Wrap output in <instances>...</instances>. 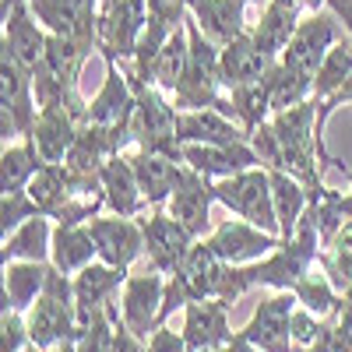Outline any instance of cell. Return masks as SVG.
<instances>
[{
  "label": "cell",
  "instance_id": "9c48e42d",
  "mask_svg": "<svg viewBox=\"0 0 352 352\" xmlns=\"http://www.w3.org/2000/svg\"><path fill=\"white\" fill-rule=\"evenodd\" d=\"M144 25H148V0H116L109 11L99 14V56L131 64Z\"/></svg>",
  "mask_w": 352,
  "mask_h": 352
},
{
  "label": "cell",
  "instance_id": "e575fe53",
  "mask_svg": "<svg viewBox=\"0 0 352 352\" xmlns=\"http://www.w3.org/2000/svg\"><path fill=\"white\" fill-rule=\"evenodd\" d=\"M264 85H268V99H272V113H282V109H292L300 106L303 99L314 96V78L292 71L289 64L275 60L272 71L264 74Z\"/></svg>",
  "mask_w": 352,
  "mask_h": 352
},
{
  "label": "cell",
  "instance_id": "83f0119b",
  "mask_svg": "<svg viewBox=\"0 0 352 352\" xmlns=\"http://www.w3.org/2000/svg\"><path fill=\"white\" fill-rule=\"evenodd\" d=\"M50 278V261H11L4 264V310H32Z\"/></svg>",
  "mask_w": 352,
  "mask_h": 352
},
{
  "label": "cell",
  "instance_id": "d6a6232c",
  "mask_svg": "<svg viewBox=\"0 0 352 352\" xmlns=\"http://www.w3.org/2000/svg\"><path fill=\"white\" fill-rule=\"evenodd\" d=\"M39 169H43V155L32 138H21V144H4V152H0V194L28 190Z\"/></svg>",
  "mask_w": 352,
  "mask_h": 352
},
{
  "label": "cell",
  "instance_id": "8fae6325",
  "mask_svg": "<svg viewBox=\"0 0 352 352\" xmlns=\"http://www.w3.org/2000/svg\"><path fill=\"white\" fill-rule=\"evenodd\" d=\"M141 226H144V250H148V261L162 275H173L184 264V257L190 254V247L197 243L187 232V226L176 215H169V208H152V215H144Z\"/></svg>",
  "mask_w": 352,
  "mask_h": 352
},
{
  "label": "cell",
  "instance_id": "4fadbf2b",
  "mask_svg": "<svg viewBox=\"0 0 352 352\" xmlns=\"http://www.w3.org/2000/svg\"><path fill=\"white\" fill-rule=\"evenodd\" d=\"M215 201H219L215 197V180H208L204 173H197L184 162L180 184H176L173 197L166 201V208H169V215H176L187 226V232L194 240H204V232H208V226H212V204Z\"/></svg>",
  "mask_w": 352,
  "mask_h": 352
},
{
  "label": "cell",
  "instance_id": "ab89813d",
  "mask_svg": "<svg viewBox=\"0 0 352 352\" xmlns=\"http://www.w3.org/2000/svg\"><path fill=\"white\" fill-rule=\"evenodd\" d=\"M43 215L39 204L28 197V190L21 194H0V236H11L18 226H25L28 219Z\"/></svg>",
  "mask_w": 352,
  "mask_h": 352
},
{
  "label": "cell",
  "instance_id": "7402d4cb",
  "mask_svg": "<svg viewBox=\"0 0 352 352\" xmlns=\"http://www.w3.org/2000/svg\"><path fill=\"white\" fill-rule=\"evenodd\" d=\"M127 155H131V166H134V176H138V187L144 194V204H148V208H162L173 197L176 184H180L184 162L159 155V152H148V148H138V152H127Z\"/></svg>",
  "mask_w": 352,
  "mask_h": 352
},
{
  "label": "cell",
  "instance_id": "816d5d0a",
  "mask_svg": "<svg viewBox=\"0 0 352 352\" xmlns=\"http://www.w3.org/2000/svg\"><path fill=\"white\" fill-rule=\"evenodd\" d=\"M99 4H102V11H109V8L116 4V0H99Z\"/></svg>",
  "mask_w": 352,
  "mask_h": 352
},
{
  "label": "cell",
  "instance_id": "836d02e7",
  "mask_svg": "<svg viewBox=\"0 0 352 352\" xmlns=\"http://www.w3.org/2000/svg\"><path fill=\"white\" fill-rule=\"evenodd\" d=\"M272 173V194H275V212H278V226H282V240H289L300 229L307 208H310V194L307 187L285 169H268Z\"/></svg>",
  "mask_w": 352,
  "mask_h": 352
},
{
  "label": "cell",
  "instance_id": "9a60e30c",
  "mask_svg": "<svg viewBox=\"0 0 352 352\" xmlns=\"http://www.w3.org/2000/svg\"><path fill=\"white\" fill-rule=\"evenodd\" d=\"M99 247V261L113 264V268H131V264L144 254V226L134 215H113L102 219L96 215L88 222Z\"/></svg>",
  "mask_w": 352,
  "mask_h": 352
},
{
  "label": "cell",
  "instance_id": "ac0fdd59",
  "mask_svg": "<svg viewBox=\"0 0 352 352\" xmlns=\"http://www.w3.org/2000/svg\"><path fill=\"white\" fill-rule=\"evenodd\" d=\"M134 113V85L131 74L116 64L106 60V81L96 92V99L88 102L85 124H99V127H127Z\"/></svg>",
  "mask_w": 352,
  "mask_h": 352
},
{
  "label": "cell",
  "instance_id": "4dcf8cb0",
  "mask_svg": "<svg viewBox=\"0 0 352 352\" xmlns=\"http://www.w3.org/2000/svg\"><path fill=\"white\" fill-rule=\"evenodd\" d=\"M28 197L39 204V212L46 219L56 222L64 204L71 197H81V194L74 190V176H71V169L64 162H43V169L32 176V184H28Z\"/></svg>",
  "mask_w": 352,
  "mask_h": 352
},
{
  "label": "cell",
  "instance_id": "7bdbcfd3",
  "mask_svg": "<svg viewBox=\"0 0 352 352\" xmlns=\"http://www.w3.org/2000/svg\"><path fill=\"white\" fill-rule=\"evenodd\" d=\"M148 14L166 21L169 28H180L184 18L190 14V8H187V0H148Z\"/></svg>",
  "mask_w": 352,
  "mask_h": 352
},
{
  "label": "cell",
  "instance_id": "1f68e13d",
  "mask_svg": "<svg viewBox=\"0 0 352 352\" xmlns=\"http://www.w3.org/2000/svg\"><path fill=\"white\" fill-rule=\"evenodd\" d=\"M53 254V226L46 215L28 219L25 226H18L11 236H4V247H0V264L11 261H50Z\"/></svg>",
  "mask_w": 352,
  "mask_h": 352
},
{
  "label": "cell",
  "instance_id": "5bb4252c",
  "mask_svg": "<svg viewBox=\"0 0 352 352\" xmlns=\"http://www.w3.org/2000/svg\"><path fill=\"white\" fill-rule=\"evenodd\" d=\"M204 243L229 264H254L261 257H268L282 243V236L278 232H264L261 226L247 219H226L212 236H204Z\"/></svg>",
  "mask_w": 352,
  "mask_h": 352
},
{
  "label": "cell",
  "instance_id": "8d00e7d4",
  "mask_svg": "<svg viewBox=\"0 0 352 352\" xmlns=\"http://www.w3.org/2000/svg\"><path fill=\"white\" fill-rule=\"evenodd\" d=\"M229 102H232V116L243 124L247 134H254L264 120H272V99H268V85L250 81V85H236L229 88Z\"/></svg>",
  "mask_w": 352,
  "mask_h": 352
},
{
  "label": "cell",
  "instance_id": "74e56055",
  "mask_svg": "<svg viewBox=\"0 0 352 352\" xmlns=\"http://www.w3.org/2000/svg\"><path fill=\"white\" fill-rule=\"evenodd\" d=\"M292 292H296V300H300V307H307L310 314H317V317H331L335 310H338V303H342V292L335 289V282L324 275V268L320 264H314V268L292 285Z\"/></svg>",
  "mask_w": 352,
  "mask_h": 352
},
{
  "label": "cell",
  "instance_id": "484cf974",
  "mask_svg": "<svg viewBox=\"0 0 352 352\" xmlns=\"http://www.w3.org/2000/svg\"><path fill=\"white\" fill-rule=\"evenodd\" d=\"M81 131V120L64 109V106H53V109H39L36 116V127H32V138L36 141V148L43 155V162H64L67 152H71V144Z\"/></svg>",
  "mask_w": 352,
  "mask_h": 352
},
{
  "label": "cell",
  "instance_id": "6da1fadb",
  "mask_svg": "<svg viewBox=\"0 0 352 352\" xmlns=\"http://www.w3.org/2000/svg\"><path fill=\"white\" fill-rule=\"evenodd\" d=\"M272 131L282 144V169L292 173L296 180L307 187V194L324 190L320 180V162H335L324 148V138H320V102L310 96L300 106L272 113Z\"/></svg>",
  "mask_w": 352,
  "mask_h": 352
},
{
  "label": "cell",
  "instance_id": "ee69618b",
  "mask_svg": "<svg viewBox=\"0 0 352 352\" xmlns=\"http://www.w3.org/2000/svg\"><path fill=\"white\" fill-rule=\"evenodd\" d=\"M148 352H187L184 331H173L169 324L155 328V331H152V338H148Z\"/></svg>",
  "mask_w": 352,
  "mask_h": 352
},
{
  "label": "cell",
  "instance_id": "f6af8a7d",
  "mask_svg": "<svg viewBox=\"0 0 352 352\" xmlns=\"http://www.w3.org/2000/svg\"><path fill=\"white\" fill-rule=\"evenodd\" d=\"M109 352H148V342L144 338H138L124 320L116 324V335H113V349Z\"/></svg>",
  "mask_w": 352,
  "mask_h": 352
},
{
  "label": "cell",
  "instance_id": "603a6c76",
  "mask_svg": "<svg viewBox=\"0 0 352 352\" xmlns=\"http://www.w3.org/2000/svg\"><path fill=\"white\" fill-rule=\"evenodd\" d=\"M303 11H307L303 0H268L264 11H261V18H257V25L250 28L254 43L268 56L278 60L282 50L292 39V32H296V25L303 21Z\"/></svg>",
  "mask_w": 352,
  "mask_h": 352
},
{
  "label": "cell",
  "instance_id": "e0dca14e",
  "mask_svg": "<svg viewBox=\"0 0 352 352\" xmlns=\"http://www.w3.org/2000/svg\"><path fill=\"white\" fill-rule=\"evenodd\" d=\"M28 8L46 32L99 39V14H102L99 0H28Z\"/></svg>",
  "mask_w": 352,
  "mask_h": 352
},
{
  "label": "cell",
  "instance_id": "2e32d148",
  "mask_svg": "<svg viewBox=\"0 0 352 352\" xmlns=\"http://www.w3.org/2000/svg\"><path fill=\"white\" fill-rule=\"evenodd\" d=\"M229 303L222 300H194L184 307V342L187 352H219L232 342Z\"/></svg>",
  "mask_w": 352,
  "mask_h": 352
},
{
  "label": "cell",
  "instance_id": "277c9868",
  "mask_svg": "<svg viewBox=\"0 0 352 352\" xmlns=\"http://www.w3.org/2000/svg\"><path fill=\"white\" fill-rule=\"evenodd\" d=\"M134 85V113H131V134L138 141V148H148L159 155H169L176 162H184V144L176 141V120H180V109H176L162 88L138 81L131 74Z\"/></svg>",
  "mask_w": 352,
  "mask_h": 352
},
{
  "label": "cell",
  "instance_id": "4316f807",
  "mask_svg": "<svg viewBox=\"0 0 352 352\" xmlns=\"http://www.w3.org/2000/svg\"><path fill=\"white\" fill-rule=\"evenodd\" d=\"M102 194H106V208L113 215H138L144 208V194L138 187V176H134V166H131V155L120 152L113 155L106 166H102Z\"/></svg>",
  "mask_w": 352,
  "mask_h": 352
},
{
  "label": "cell",
  "instance_id": "60d3db41",
  "mask_svg": "<svg viewBox=\"0 0 352 352\" xmlns=\"http://www.w3.org/2000/svg\"><path fill=\"white\" fill-rule=\"evenodd\" d=\"M320 331H324V317L310 314L307 307H296V310H292L289 335H292V342H296L300 349H310V345L320 338Z\"/></svg>",
  "mask_w": 352,
  "mask_h": 352
},
{
  "label": "cell",
  "instance_id": "f5cc1de1",
  "mask_svg": "<svg viewBox=\"0 0 352 352\" xmlns=\"http://www.w3.org/2000/svg\"><path fill=\"white\" fill-rule=\"evenodd\" d=\"M247 4H268V0H247Z\"/></svg>",
  "mask_w": 352,
  "mask_h": 352
},
{
  "label": "cell",
  "instance_id": "44dd1931",
  "mask_svg": "<svg viewBox=\"0 0 352 352\" xmlns=\"http://www.w3.org/2000/svg\"><path fill=\"white\" fill-rule=\"evenodd\" d=\"M184 162L190 169L204 173L208 180H226V176H236L243 169L261 166L250 141H236V144H184Z\"/></svg>",
  "mask_w": 352,
  "mask_h": 352
},
{
  "label": "cell",
  "instance_id": "7a4b0ae2",
  "mask_svg": "<svg viewBox=\"0 0 352 352\" xmlns=\"http://www.w3.org/2000/svg\"><path fill=\"white\" fill-rule=\"evenodd\" d=\"M317 247H324L320 243V232L314 226L310 215H303L300 229L292 232L289 240H282L268 257H261L254 264H240V272L247 278V285H272V289H292L296 285L314 264H317Z\"/></svg>",
  "mask_w": 352,
  "mask_h": 352
},
{
  "label": "cell",
  "instance_id": "681fc988",
  "mask_svg": "<svg viewBox=\"0 0 352 352\" xmlns=\"http://www.w3.org/2000/svg\"><path fill=\"white\" fill-rule=\"evenodd\" d=\"M46 352H78V345H74V338H67V342L53 345V349H46Z\"/></svg>",
  "mask_w": 352,
  "mask_h": 352
},
{
  "label": "cell",
  "instance_id": "52a82bcc",
  "mask_svg": "<svg viewBox=\"0 0 352 352\" xmlns=\"http://www.w3.org/2000/svg\"><path fill=\"white\" fill-rule=\"evenodd\" d=\"M215 197L232 215L261 226L264 232H278L282 236L278 212H275V194H272V173L264 166H254V169H243L236 176L215 180Z\"/></svg>",
  "mask_w": 352,
  "mask_h": 352
},
{
  "label": "cell",
  "instance_id": "ba28073f",
  "mask_svg": "<svg viewBox=\"0 0 352 352\" xmlns=\"http://www.w3.org/2000/svg\"><path fill=\"white\" fill-rule=\"evenodd\" d=\"M338 18L331 14V11H314V14H307L300 25H296V32H292V39H289V46L282 50V56L278 60L282 64H289L292 71H300V74H307V78H317V71H320V64H324V56H328V50L345 36V32H338Z\"/></svg>",
  "mask_w": 352,
  "mask_h": 352
},
{
  "label": "cell",
  "instance_id": "5b68a950",
  "mask_svg": "<svg viewBox=\"0 0 352 352\" xmlns=\"http://www.w3.org/2000/svg\"><path fill=\"white\" fill-rule=\"evenodd\" d=\"M39 102H36V78L21 56L0 43V134L4 144L11 138H28L36 127Z\"/></svg>",
  "mask_w": 352,
  "mask_h": 352
},
{
  "label": "cell",
  "instance_id": "d6986e66",
  "mask_svg": "<svg viewBox=\"0 0 352 352\" xmlns=\"http://www.w3.org/2000/svg\"><path fill=\"white\" fill-rule=\"evenodd\" d=\"M127 268H113L106 261H92L88 268L74 275V307H78V324H85L92 314H99L106 303L116 300V292L127 282Z\"/></svg>",
  "mask_w": 352,
  "mask_h": 352
},
{
  "label": "cell",
  "instance_id": "7c38bea8",
  "mask_svg": "<svg viewBox=\"0 0 352 352\" xmlns=\"http://www.w3.org/2000/svg\"><path fill=\"white\" fill-rule=\"evenodd\" d=\"M162 296H166V278L162 272H144V275H131L120 289V314L124 324L148 342L152 331L159 328V310H162Z\"/></svg>",
  "mask_w": 352,
  "mask_h": 352
},
{
  "label": "cell",
  "instance_id": "bcb514c9",
  "mask_svg": "<svg viewBox=\"0 0 352 352\" xmlns=\"http://www.w3.org/2000/svg\"><path fill=\"white\" fill-rule=\"evenodd\" d=\"M345 102L352 106V78H349V81H345V85L338 88V92H335V96H331V99H328L324 106H320V127H324L328 113H331V109H338V106H345Z\"/></svg>",
  "mask_w": 352,
  "mask_h": 352
},
{
  "label": "cell",
  "instance_id": "b9f144b4",
  "mask_svg": "<svg viewBox=\"0 0 352 352\" xmlns=\"http://www.w3.org/2000/svg\"><path fill=\"white\" fill-rule=\"evenodd\" d=\"M28 342V320L18 310H4L0 317V352H21Z\"/></svg>",
  "mask_w": 352,
  "mask_h": 352
},
{
  "label": "cell",
  "instance_id": "30bf717a",
  "mask_svg": "<svg viewBox=\"0 0 352 352\" xmlns=\"http://www.w3.org/2000/svg\"><path fill=\"white\" fill-rule=\"evenodd\" d=\"M296 307H300L296 292L275 289V296H268L254 310V317L240 328V335L247 342H254L257 349H264V352H292L296 342H292V335H289V320H292V310Z\"/></svg>",
  "mask_w": 352,
  "mask_h": 352
},
{
  "label": "cell",
  "instance_id": "f907efd6",
  "mask_svg": "<svg viewBox=\"0 0 352 352\" xmlns=\"http://www.w3.org/2000/svg\"><path fill=\"white\" fill-rule=\"evenodd\" d=\"M21 352H43V349H39V345H32V342H28V345H25Z\"/></svg>",
  "mask_w": 352,
  "mask_h": 352
},
{
  "label": "cell",
  "instance_id": "3957f363",
  "mask_svg": "<svg viewBox=\"0 0 352 352\" xmlns=\"http://www.w3.org/2000/svg\"><path fill=\"white\" fill-rule=\"evenodd\" d=\"M28 320V338L39 345L43 352L60 345L67 338H78V307H74V278L60 272L50 261V278L43 296L32 303V310L25 314Z\"/></svg>",
  "mask_w": 352,
  "mask_h": 352
},
{
  "label": "cell",
  "instance_id": "f546056e",
  "mask_svg": "<svg viewBox=\"0 0 352 352\" xmlns=\"http://www.w3.org/2000/svg\"><path fill=\"white\" fill-rule=\"evenodd\" d=\"M92 53H99V39H81V36H56L50 32L46 36V56L43 64L60 78L67 81L71 88H78V78H81V67Z\"/></svg>",
  "mask_w": 352,
  "mask_h": 352
},
{
  "label": "cell",
  "instance_id": "ffe728a7",
  "mask_svg": "<svg viewBox=\"0 0 352 352\" xmlns=\"http://www.w3.org/2000/svg\"><path fill=\"white\" fill-rule=\"evenodd\" d=\"M176 141L180 144H236V141H250V134L229 113L208 106V109H180Z\"/></svg>",
  "mask_w": 352,
  "mask_h": 352
},
{
  "label": "cell",
  "instance_id": "8992f818",
  "mask_svg": "<svg viewBox=\"0 0 352 352\" xmlns=\"http://www.w3.org/2000/svg\"><path fill=\"white\" fill-rule=\"evenodd\" d=\"M184 25H187V36H190V60H187V74H184L180 88L173 92V106L176 109H208L222 99L219 96V88H222V67H219L222 46L204 36V28L197 25L194 14H187Z\"/></svg>",
  "mask_w": 352,
  "mask_h": 352
},
{
  "label": "cell",
  "instance_id": "c3c4849f",
  "mask_svg": "<svg viewBox=\"0 0 352 352\" xmlns=\"http://www.w3.org/2000/svg\"><path fill=\"white\" fill-rule=\"evenodd\" d=\"M219 352H264V349H257L254 342H247V338L236 331V335H232V342H229L226 349H219Z\"/></svg>",
  "mask_w": 352,
  "mask_h": 352
},
{
  "label": "cell",
  "instance_id": "f35d334b",
  "mask_svg": "<svg viewBox=\"0 0 352 352\" xmlns=\"http://www.w3.org/2000/svg\"><path fill=\"white\" fill-rule=\"evenodd\" d=\"M317 264L324 268V275L335 282V289L345 296V292L352 289V222H345L335 232V240L317 254Z\"/></svg>",
  "mask_w": 352,
  "mask_h": 352
},
{
  "label": "cell",
  "instance_id": "7dc6e473",
  "mask_svg": "<svg viewBox=\"0 0 352 352\" xmlns=\"http://www.w3.org/2000/svg\"><path fill=\"white\" fill-rule=\"evenodd\" d=\"M324 8L342 21V28H345V36H352V0H324Z\"/></svg>",
  "mask_w": 352,
  "mask_h": 352
},
{
  "label": "cell",
  "instance_id": "d590c367",
  "mask_svg": "<svg viewBox=\"0 0 352 352\" xmlns=\"http://www.w3.org/2000/svg\"><path fill=\"white\" fill-rule=\"evenodd\" d=\"M187 60H190V36H187V25H180L159 53L155 71H152V85L173 96L176 88H180L184 74H187Z\"/></svg>",
  "mask_w": 352,
  "mask_h": 352
},
{
  "label": "cell",
  "instance_id": "f1b7e54d",
  "mask_svg": "<svg viewBox=\"0 0 352 352\" xmlns=\"http://www.w3.org/2000/svg\"><path fill=\"white\" fill-rule=\"evenodd\" d=\"M96 257H99V247H96V236H92V229H88V222L85 226H64V222H56L53 226V254H50V261L60 272L78 275Z\"/></svg>",
  "mask_w": 352,
  "mask_h": 352
},
{
  "label": "cell",
  "instance_id": "cb8c5ba5",
  "mask_svg": "<svg viewBox=\"0 0 352 352\" xmlns=\"http://www.w3.org/2000/svg\"><path fill=\"white\" fill-rule=\"evenodd\" d=\"M275 56H268L250 36V28L222 46V56H219V67H222V88H236V85H250V81H261L264 74L272 71Z\"/></svg>",
  "mask_w": 352,
  "mask_h": 352
},
{
  "label": "cell",
  "instance_id": "d4e9b609",
  "mask_svg": "<svg viewBox=\"0 0 352 352\" xmlns=\"http://www.w3.org/2000/svg\"><path fill=\"white\" fill-rule=\"evenodd\" d=\"M190 14L204 28V36L219 46L240 39L247 32V0H187Z\"/></svg>",
  "mask_w": 352,
  "mask_h": 352
}]
</instances>
